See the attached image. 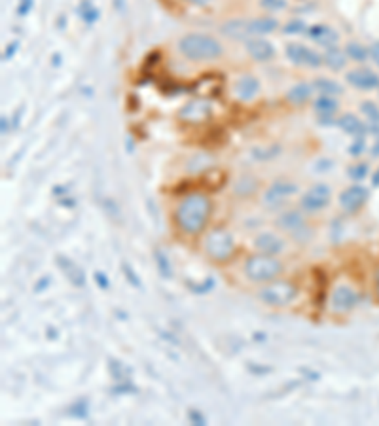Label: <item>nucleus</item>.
<instances>
[{
    "label": "nucleus",
    "mask_w": 379,
    "mask_h": 426,
    "mask_svg": "<svg viewBox=\"0 0 379 426\" xmlns=\"http://www.w3.org/2000/svg\"><path fill=\"white\" fill-rule=\"evenodd\" d=\"M122 271H124L125 279H127V282H129L133 288H139V290L142 288V280H140L139 275L135 273V269H133L131 265L127 264V262H124V264H122Z\"/></svg>",
    "instance_id": "7c9ffc66"
},
{
    "label": "nucleus",
    "mask_w": 379,
    "mask_h": 426,
    "mask_svg": "<svg viewBox=\"0 0 379 426\" xmlns=\"http://www.w3.org/2000/svg\"><path fill=\"white\" fill-rule=\"evenodd\" d=\"M210 212H213V201L203 192H192L184 195L175 210V222L180 227V232L186 235H199L209 224Z\"/></svg>",
    "instance_id": "f257e3e1"
},
{
    "label": "nucleus",
    "mask_w": 379,
    "mask_h": 426,
    "mask_svg": "<svg viewBox=\"0 0 379 426\" xmlns=\"http://www.w3.org/2000/svg\"><path fill=\"white\" fill-rule=\"evenodd\" d=\"M47 284H50V277H46V279H42L40 282H36V288H34V290H36V292H42Z\"/></svg>",
    "instance_id": "c03bdc74"
},
{
    "label": "nucleus",
    "mask_w": 379,
    "mask_h": 426,
    "mask_svg": "<svg viewBox=\"0 0 379 426\" xmlns=\"http://www.w3.org/2000/svg\"><path fill=\"white\" fill-rule=\"evenodd\" d=\"M57 265L61 267V271L65 273V277L69 279V282L74 288H84L85 287V273L84 269L72 262L67 256H57Z\"/></svg>",
    "instance_id": "a211bd4d"
},
{
    "label": "nucleus",
    "mask_w": 379,
    "mask_h": 426,
    "mask_svg": "<svg viewBox=\"0 0 379 426\" xmlns=\"http://www.w3.org/2000/svg\"><path fill=\"white\" fill-rule=\"evenodd\" d=\"M205 252L209 256L210 260L215 262H224L230 256L233 254L235 250V240H233V235L224 227H215L213 232L207 233L205 237Z\"/></svg>",
    "instance_id": "20e7f679"
},
{
    "label": "nucleus",
    "mask_w": 379,
    "mask_h": 426,
    "mask_svg": "<svg viewBox=\"0 0 379 426\" xmlns=\"http://www.w3.org/2000/svg\"><path fill=\"white\" fill-rule=\"evenodd\" d=\"M277 225L283 232L290 233V235L298 240H305L311 235L310 227L305 224V216H303L302 210L298 209H290L281 212L277 216Z\"/></svg>",
    "instance_id": "6e6552de"
},
{
    "label": "nucleus",
    "mask_w": 379,
    "mask_h": 426,
    "mask_svg": "<svg viewBox=\"0 0 379 426\" xmlns=\"http://www.w3.org/2000/svg\"><path fill=\"white\" fill-rule=\"evenodd\" d=\"M336 125H338L343 133H347L349 137H353V139H360V137L368 135V124H364L360 117H356L355 114H351V112L341 114V116L336 120Z\"/></svg>",
    "instance_id": "f3484780"
},
{
    "label": "nucleus",
    "mask_w": 379,
    "mask_h": 426,
    "mask_svg": "<svg viewBox=\"0 0 379 426\" xmlns=\"http://www.w3.org/2000/svg\"><path fill=\"white\" fill-rule=\"evenodd\" d=\"M109 370L112 373V377L114 381L118 383H124V381H131V375H133V370L129 366H125L124 362H120V360H114V358H110L109 360Z\"/></svg>",
    "instance_id": "cd10ccee"
},
{
    "label": "nucleus",
    "mask_w": 379,
    "mask_h": 426,
    "mask_svg": "<svg viewBox=\"0 0 379 426\" xmlns=\"http://www.w3.org/2000/svg\"><path fill=\"white\" fill-rule=\"evenodd\" d=\"M298 294V290L292 282L288 280H275V282H270L260 290V300H262L266 305L270 307H283V305H288L292 302Z\"/></svg>",
    "instance_id": "39448f33"
},
{
    "label": "nucleus",
    "mask_w": 379,
    "mask_h": 426,
    "mask_svg": "<svg viewBox=\"0 0 379 426\" xmlns=\"http://www.w3.org/2000/svg\"><path fill=\"white\" fill-rule=\"evenodd\" d=\"M323 61L325 65L328 67L330 70L334 72H340L347 67V61L349 57L345 54V49H341L340 46H334V47H326L325 55H323Z\"/></svg>",
    "instance_id": "412c9836"
},
{
    "label": "nucleus",
    "mask_w": 379,
    "mask_h": 426,
    "mask_svg": "<svg viewBox=\"0 0 379 426\" xmlns=\"http://www.w3.org/2000/svg\"><path fill=\"white\" fill-rule=\"evenodd\" d=\"M0 122H2V135H6L10 131V120L6 116H2Z\"/></svg>",
    "instance_id": "a18cd8bd"
},
{
    "label": "nucleus",
    "mask_w": 379,
    "mask_h": 426,
    "mask_svg": "<svg viewBox=\"0 0 379 426\" xmlns=\"http://www.w3.org/2000/svg\"><path fill=\"white\" fill-rule=\"evenodd\" d=\"M220 32L228 36V38L233 40H248V31H247V19H230L226 21L222 27H220Z\"/></svg>",
    "instance_id": "4be33fe9"
},
{
    "label": "nucleus",
    "mask_w": 379,
    "mask_h": 426,
    "mask_svg": "<svg viewBox=\"0 0 379 426\" xmlns=\"http://www.w3.org/2000/svg\"><path fill=\"white\" fill-rule=\"evenodd\" d=\"M155 265H158V271L162 275L163 279H171L173 277V265H171V260L165 256V252L162 250H155L154 252Z\"/></svg>",
    "instance_id": "c85d7f7f"
},
{
    "label": "nucleus",
    "mask_w": 379,
    "mask_h": 426,
    "mask_svg": "<svg viewBox=\"0 0 379 426\" xmlns=\"http://www.w3.org/2000/svg\"><path fill=\"white\" fill-rule=\"evenodd\" d=\"M260 6L266 12H281V10L288 8L287 0H260Z\"/></svg>",
    "instance_id": "72a5a7b5"
},
{
    "label": "nucleus",
    "mask_w": 379,
    "mask_h": 426,
    "mask_svg": "<svg viewBox=\"0 0 379 426\" xmlns=\"http://www.w3.org/2000/svg\"><path fill=\"white\" fill-rule=\"evenodd\" d=\"M210 114H213V104L205 99H194V101L186 102L178 112L180 120L190 122V124H202Z\"/></svg>",
    "instance_id": "ddd939ff"
},
{
    "label": "nucleus",
    "mask_w": 379,
    "mask_h": 426,
    "mask_svg": "<svg viewBox=\"0 0 379 426\" xmlns=\"http://www.w3.org/2000/svg\"><path fill=\"white\" fill-rule=\"evenodd\" d=\"M95 282L99 284V288H102V290H109L110 288V280L109 277H107V273L105 271H95Z\"/></svg>",
    "instance_id": "4c0bfd02"
},
{
    "label": "nucleus",
    "mask_w": 379,
    "mask_h": 426,
    "mask_svg": "<svg viewBox=\"0 0 379 426\" xmlns=\"http://www.w3.org/2000/svg\"><path fill=\"white\" fill-rule=\"evenodd\" d=\"M338 109H340V102L336 97H330V95H318L313 102V110L318 116H334Z\"/></svg>",
    "instance_id": "393cba45"
},
{
    "label": "nucleus",
    "mask_w": 379,
    "mask_h": 426,
    "mask_svg": "<svg viewBox=\"0 0 379 426\" xmlns=\"http://www.w3.org/2000/svg\"><path fill=\"white\" fill-rule=\"evenodd\" d=\"M112 390V394H118V396H124V394H137L139 392V388L131 385V381H124V383H118L116 387L110 388Z\"/></svg>",
    "instance_id": "473e14b6"
},
{
    "label": "nucleus",
    "mask_w": 379,
    "mask_h": 426,
    "mask_svg": "<svg viewBox=\"0 0 379 426\" xmlns=\"http://www.w3.org/2000/svg\"><path fill=\"white\" fill-rule=\"evenodd\" d=\"M370 199V190L362 184H358L355 182L353 186L345 188L343 192L340 194V207L343 209V212H347V214H355L358 210L362 209L364 205L368 203Z\"/></svg>",
    "instance_id": "9d476101"
},
{
    "label": "nucleus",
    "mask_w": 379,
    "mask_h": 426,
    "mask_svg": "<svg viewBox=\"0 0 379 426\" xmlns=\"http://www.w3.org/2000/svg\"><path fill=\"white\" fill-rule=\"evenodd\" d=\"M305 23H303L302 19H292V21H288L287 25H285V32L287 34H300V32H305Z\"/></svg>",
    "instance_id": "c9c22d12"
},
{
    "label": "nucleus",
    "mask_w": 379,
    "mask_h": 426,
    "mask_svg": "<svg viewBox=\"0 0 379 426\" xmlns=\"http://www.w3.org/2000/svg\"><path fill=\"white\" fill-rule=\"evenodd\" d=\"M279 29V21L275 17L271 16H260L252 17V19H247V31L250 38H256V36H266V34H271Z\"/></svg>",
    "instance_id": "6ab92c4d"
},
{
    "label": "nucleus",
    "mask_w": 379,
    "mask_h": 426,
    "mask_svg": "<svg viewBox=\"0 0 379 426\" xmlns=\"http://www.w3.org/2000/svg\"><path fill=\"white\" fill-rule=\"evenodd\" d=\"M300 188L292 180H275L271 182L270 188L263 192L262 203L268 207V209H279L281 205H285L287 201H290L294 195H298Z\"/></svg>",
    "instance_id": "423d86ee"
},
{
    "label": "nucleus",
    "mask_w": 379,
    "mask_h": 426,
    "mask_svg": "<svg viewBox=\"0 0 379 426\" xmlns=\"http://www.w3.org/2000/svg\"><path fill=\"white\" fill-rule=\"evenodd\" d=\"M371 184H373L376 188H379V167H378V170L371 175Z\"/></svg>",
    "instance_id": "de8ad7c7"
},
{
    "label": "nucleus",
    "mask_w": 379,
    "mask_h": 426,
    "mask_svg": "<svg viewBox=\"0 0 379 426\" xmlns=\"http://www.w3.org/2000/svg\"><path fill=\"white\" fill-rule=\"evenodd\" d=\"M287 57L288 61L294 63L298 67H307V69H318V67H323L325 61H323V55L315 52V49H311V47L303 46L300 42H290L287 44Z\"/></svg>",
    "instance_id": "1a4fd4ad"
},
{
    "label": "nucleus",
    "mask_w": 379,
    "mask_h": 426,
    "mask_svg": "<svg viewBox=\"0 0 379 426\" xmlns=\"http://www.w3.org/2000/svg\"><path fill=\"white\" fill-rule=\"evenodd\" d=\"M255 247L256 250H260L262 254H268V256H275L279 254L283 248H285V240L281 239L279 235L275 233H260L258 237L255 239Z\"/></svg>",
    "instance_id": "aec40b11"
},
{
    "label": "nucleus",
    "mask_w": 379,
    "mask_h": 426,
    "mask_svg": "<svg viewBox=\"0 0 379 426\" xmlns=\"http://www.w3.org/2000/svg\"><path fill=\"white\" fill-rule=\"evenodd\" d=\"M376 294H378V300H379V269L376 271Z\"/></svg>",
    "instance_id": "09e8293b"
},
{
    "label": "nucleus",
    "mask_w": 379,
    "mask_h": 426,
    "mask_svg": "<svg viewBox=\"0 0 379 426\" xmlns=\"http://www.w3.org/2000/svg\"><path fill=\"white\" fill-rule=\"evenodd\" d=\"M69 415L74 418H87V415H89L87 402H85V400H80V402L72 403L69 407Z\"/></svg>",
    "instance_id": "2f4dec72"
},
{
    "label": "nucleus",
    "mask_w": 379,
    "mask_h": 426,
    "mask_svg": "<svg viewBox=\"0 0 379 426\" xmlns=\"http://www.w3.org/2000/svg\"><path fill=\"white\" fill-rule=\"evenodd\" d=\"M245 49L256 63H268L275 57V46L263 36L245 40Z\"/></svg>",
    "instance_id": "2eb2a0df"
},
{
    "label": "nucleus",
    "mask_w": 379,
    "mask_h": 426,
    "mask_svg": "<svg viewBox=\"0 0 379 426\" xmlns=\"http://www.w3.org/2000/svg\"><path fill=\"white\" fill-rule=\"evenodd\" d=\"M313 93H315V91H313V85L303 84L302 82V84H296L288 89L287 99L288 102H292V104H305V102L310 101Z\"/></svg>",
    "instance_id": "a878e982"
},
{
    "label": "nucleus",
    "mask_w": 379,
    "mask_h": 426,
    "mask_svg": "<svg viewBox=\"0 0 379 426\" xmlns=\"http://www.w3.org/2000/svg\"><path fill=\"white\" fill-rule=\"evenodd\" d=\"M281 271H283V264L273 256H250L245 262V275L255 282H271L277 279Z\"/></svg>",
    "instance_id": "7ed1b4c3"
},
{
    "label": "nucleus",
    "mask_w": 379,
    "mask_h": 426,
    "mask_svg": "<svg viewBox=\"0 0 379 426\" xmlns=\"http://www.w3.org/2000/svg\"><path fill=\"white\" fill-rule=\"evenodd\" d=\"M345 54H347V57L351 61L362 65V63H366L370 59V47H366L364 44H360V42H347Z\"/></svg>",
    "instance_id": "bb28decb"
},
{
    "label": "nucleus",
    "mask_w": 379,
    "mask_h": 426,
    "mask_svg": "<svg viewBox=\"0 0 379 426\" xmlns=\"http://www.w3.org/2000/svg\"><path fill=\"white\" fill-rule=\"evenodd\" d=\"M186 2H190L194 6H199V8H205V6H209L213 0H186Z\"/></svg>",
    "instance_id": "37998d69"
},
{
    "label": "nucleus",
    "mask_w": 379,
    "mask_h": 426,
    "mask_svg": "<svg viewBox=\"0 0 379 426\" xmlns=\"http://www.w3.org/2000/svg\"><path fill=\"white\" fill-rule=\"evenodd\" d=\"M366 152V137H360V139L353 140V144L349 146V155L353 157H358Z\"/></svg>",
    "instance_id": "f704fd0d"
},
{
    "label": "nucleus",
    "mask_w": 379,
    "mask_h": 426,
    "mask_svg": "<svg viewBox=\"0 0 379 426\" xmlns=\"http://www.w3.org/2000/svg\"><path fill=\"white\" fill-rule=\"evenodd\" d=\"M356 303H358V294H356L355 290L347 284H340L338 288H334L332 295H330V309L334 313H349V311H353L356 307Z\"/></svg>",
    "instance_id": "f8f14e48"
},
{
    "label": "nucleus",
    "mask_w": 379,
    "mask_h": 426,
    "mask_svg": "<svg viewBox=\"0 0 379 426\" xmlns=\"http://www.w3.org/2000/svg\"><path fill=\"white\" fill-rule=\"evenodd\" d=\"M248 370H250L252 373H270L271 372V368H258L256 364L248 366Z\"/></svg>",
    "instance_id": "79ce46f5"
},
{
    "label": "nucleus",
    "mask_w": 379,
    "mask_h": 426,
    "mask_svg": "<svg viewBox=\"0 0 379 426\" xmlns=\"http://www.w3.org/2000/svg\"><path fill=\"white\" fill-rule=\"evenodd\" d=\"M347 175L353 182H362L370 175V167H368V163H356V165L349 167Z\"/></svg>",
    "instance_id": "c756f323"
},
{
    "label": "nucleus",
    "mask_w": 379,
    "mask_h": 426,
    "mask_svg": "<svg viewBox=\"0 0 379 426\" xmlns=\"http://www.w3.org/2000/svg\"><path fill=\"white\" fill-rule=\"evenodd\" d=\"M188 418H190V423H192V425H195V426H205V425H207V418L203 417L202 413H199V411H197V410L190 411V413H188Z\"/></svg>",
    "instance_id": "e433bc0d"
},
{
    "label": "nucleus",
    "mask_w": 379,
    "mask_h": 426,
    "mask_svg": "<svg viewBox=\"0 0 379 426\" xmlns=\"http://www.w3.org/2000/svg\"><path fill=\"white\" fill-rule=\"evenodd\" d=\"M178 54L186 57L188 61L194 63H207L215 61L224 54V46L218 38L213 34H205V32H190L184 34L182 38L177 42Z\"/></svg>",
    "instance_id": "f03ea898"
},
{
    "label": "nucleus",
    "mask_w": 379,
    "mask_h": 426,
    "mask_svg": "<svg viewBox=\"0 0 379 426\" xmlns=\"http://www.w3.org/2000/svg\"><path fill=\"white\" fill-rule=\"evenodd\" d=\"M330 197H332V190L325 182H318L315 186H311L305 194L300 197V209L303 212H310V214H315V212H321L323 209H326L330 205Z\"/></svg>",
    "instance_id": "0eeeda50"
},
{
    "label": "nucleus",
    "mask_w": 379,
    "mask_h": 426,
    "mask_svg": "<svg viewBox=\"0 0 379 426\" xmlns=\"http://www.w3.org/2000/svg\"><path fill=\"white\" fill-rule=\"evenodd\" d=\"M345 80L349 85H353L355 89H360V91H373L379 87V74L368 67L349 70L345 74Z\"/></svg>",
    "instance_id": "9b49d317"
},
{
    "label": "nucleus",
    "mask_w": 379,
    "mask_h": 426,
    "mask_svg": "<svg viewBox=\"0 0 379 426\" xmlns=\"http://www.w3.org/2000/svg\"><path fill=\"white\" fill-rule=\"evenodd\" d=\"M260 93V80L252 74H243L233 84V95L243 102L255 101Z\"/></svg>",
    "instance_id": "4468645a"
},
{
    "label": "nucleus",
    "mask_w": 379,
    "mask_h": 426,
    "mask_svg": "<svg viewBox=\"0 0 379 426\" xmlns=\"http://www.w3.org/2000/svg\"><path fill=\"white\" fill-rule=\"evenodd\" d=\"M370 57L379 67V42H373V44L370 46Z\"/></svg>",
    "instance_id": "58836bf2"
},
{
    "label": "nucleus",
    "mask_w": 379,
    "mask_h": 426,
    "mask_svg": "<svg viewBox=\"0 0 379 426\" xmlns=\"http://www.w3.org/2000/svg\"><path fill=\"white\" fill-rule=\"evenodd\" d=\"M17 47H19V44H17V42H12V44H10V47L6 49V54H4V59H6V61L14 57V54L17 52Z\"/></svg>",
    "instance_id": "ea45409f"
},
{
    "label": "nucleus",
    "mask_w": 379,
    "mask_h": 426,
    "mask_svg": "<svg viewBox=\"0 0 379 426\" xmlns=\"http://www.w3.org/2000/svg\"><path fill=\"white\" fill-rule=\"evenodd\" d=\"M313 91L318 95H330V97H338L343 95V87L340 82H336L332 78H315L313 80Z\"/></svg>",
    "instance_id": "5701e85b"
},
{
    "label": "nucleus",
    "mask_w": 379,
    "mask_h": 426,
    "mask_svg": "<svg viewBox=\"0 0 379 426\" xmlns=\"http://www.w3.org/2000/svg\"><path fill=\"white\" fill-rule=\"evenodd\" d=\"M370 155L371 157H379V135L376 137V140H373V144H371Z\"/></svg>",
    "instance_id": "a19ab883"
},
{
    "label": "nucleus",
    "mask_w": 379,
    "mask_h": 426,
    "mask_svg": "<svg viewBox=\"0 0 379 426\" xmlns=\"http://www.w3.org/2000/svg\"><path fill=\"white\" fill-rule=\"evenodd\" d=\"M318 124L321 125H334L332 116H318Z\"/></svg>",
    "instance_id": "49530a36"
},
{
    "label": "nucleus",
    "mask_w": 379,
    "mask_h": 426,
    "mask_svg": "<svg viewBox=\"0 0 379 426\" xmlns=\"http://www.w3.org/2000/svg\"><path fill=\"white\" fill-rule=\"evenodd\" d=\"M305 36L321 44V46H325V49L338 46V42H340L338 31H334L332 27H328V25H311L305 29Z\"/></svg>",
    "instance_id": "dca6fc26"
},
{
    "label": "nucleus",
    "mask_w": 379,
    "mask_h": 426,
    "mask_svg": "<svg viewBox=\"0 0 379 426\" xmlns=\"http://www.w3.org/2000/svg\"><path fill=\"white\" fill-rule=\"evenodd\" d=\"M258 188H260L258 179L250 177V175H243L233 184V194L237 195V197H250V195H255L258 192Z\"/></svg>",
    "instance_id": "b1692460"
}]
</instances>
